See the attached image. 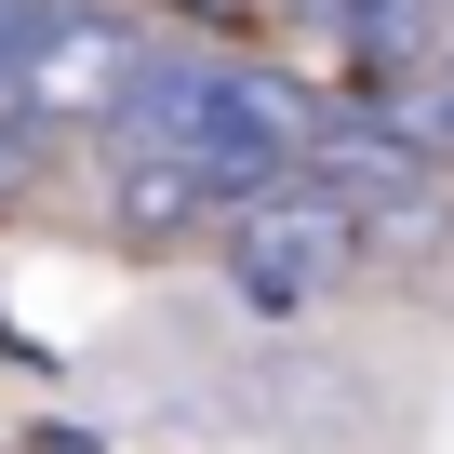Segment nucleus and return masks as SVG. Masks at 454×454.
Returning a JSON list of instances; mask_svg holds the SVG:
<instances>
[{"instance_id": "1", "label": "nucleus", "mask_w": 454, "mask_h": 454, "mask_svg": "<svg viewBox=\"0 0 454 454\" xmlns=\"http://www.w3.org/2000/svg\"><path fill=\"white\" fill-rule=\"evenodd\" d=\"M121 134H134V147L200 160L227 200H268V187H294V174H308V134H321V121H308V94H294V81H268V67H241V54H160Z\"/></svg>"}, {"instance_id": "2", "label": "nucleus", "mask_w": 454, "mask_h": 454, "mask_svg": "<svg viewBox=\"0 0 454 454\" xmlns=\"http://www.w3.org/2000/svg\"><path fill=\"white\" fill-rule=\"evenodd\" d=\"M160 41L121 14V0H41L27 14V54H14V107L54 134V147H107L147 94Z\"/></svg>"}, {"instance_id": "3", "label": "nucleus", "mask_w": 454, "mask_h": 454, "mask_svg": "<svg viewBox=\"0 0 454 454\" xmlns=\"http://www.w3.org/2000/svg\"><path fill=\"white\" fill-rule=\"evenodd\" d=\"M348 268H361V214H348L334 187H308V174L227 214V294H241L254 321H294V308H321Z\"/></svg>"}, {"instance_id": "4", "label": "nucleus", "mask_w": 454, "mask_h": 454, "mask_svg": "<svg viewBox=\"0 0 454 454\" xmlns=\"http://www.w3.org/2000/svg\"><path fill=\"white\" fill-rule=\"evenodd\" d=\"M94 160H107V227H121V241H187V227H227V214H241V200H227L200 160H174V147L107 134Z\"/></svg>"}, {"instance_id": "5", "label": "nucleus", "mask_w": 454, "mask_h": 454, "mask_svg": "<svg viewBox=\"0 0 454 454\" xmlns=\"http://www.w3.org/2000/svg\"><path fill=\"white\" fill-rule=\"evenodd\" d=\"M27 14H41V0H0V107H14V54H27Z\"/></svg>"}, {"instance_id": "6", "label": "nucleus", "mask_w": 454, "mask_h": 454, "mask_svg": "<svg viewBox=\"0 0 454 454\" xmlns=\"http://www.w3.org/2000/svg\"><path fill=\"white\" fill-rule=\"evenodd\" d=\"M427 67H454V0H441V41H427Z\"/></svg>"}]
</instances>
